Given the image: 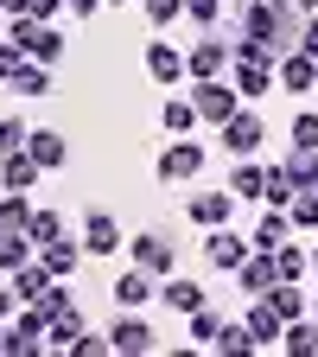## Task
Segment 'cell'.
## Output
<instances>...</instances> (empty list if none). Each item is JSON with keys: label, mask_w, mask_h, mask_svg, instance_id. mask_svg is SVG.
<instances>
[{"label": "cell", "mask_w": 318, "mask_h": 357, "mask_svg": "<svg viewBox=\"0 0 318 357\" xmlns=\"http://www.w3.org/2000/svg\"><path fill=\"white\" fill-rule=\"evenodd\" d=\"M230 64H236V38L223 32V26L198 32L191 52H185V77H191V83H204V77H230Z\"/></svg>", "instance_id": "6da1fadb"}, {"label": "cell", "mask_w": 318, "mask_h": 357, "mask_svg": "<svg viewBox=\"0 0 318 357\" xmlns=\"http://www.w3.org/2000/svg\"><path fill=\"white\" fill-rule=\"evenodd\" d=\"M127 261L147 268L153 281H166V275H178V236L172 230H141V236L127 243Z\"/></svg>", "instance_id": "7a4b0ae2"}, {"label": "cell", "mask_w": 318, "mask_h": 357, "mask_svg": "<svg viewBox=\"0 0 318 357\" xmlns=\"http://www.w3.org/2000/svg\"><path fill=\"white\" fill-rule=\"evenodd\" d=\"M216 141H223V153H230V160H248V153H261V147H267V115H255V109L242 102L230 121L216 128Z\"/></svg>", "instance_id": "3957f363"}, {"label": "cell", "mask_w": 318, "mask_h": 357, "mask_svg": "<svg viewBox=\"0 0 318 357\" xmlns=\"http://www.w3.org/2000/svg\"><path fill=\"white\" fill-rule=\"evenodd\" d=\"M204 147L191 141V134H172V147L159 153V166H153V178H159V185H191V178L204 172Z\"/></svg>", "instance_id": "277c9868"}, {"label": "cell", "mask_w": 318, "mask_h": 357, "mask_svg": "<svg viewBox=\"0 0 318 357\" xmlns=\"http://www.w3.org/2000/svg\"><path fill=\"white\" fill-rule=\"evenodd\" d=\"M191 102H198V121L223 128V121L242 109V89H236L230 77H204V83H191Z\"/></svg>", "instance_id": "5b68a950"}, {"label": "cell", "mask_w": 318, "mask_h": 357, "mask_svg": "<svg viewBox=\"0 0 318 357\" xmlns=\"http://www.w3.org/2000/svg\"><path fill=\"white\" fill-rule=\"evenodd\" d=\"M45 332H51L45 306H19L13 319H7V357H32V351H45Z\"/></svg>", "instance_id": "8992f818"}, {"label": "cell", "mask_w": 318, "mask_h": 357, "mask_svg": "<svg viewBox=\"0 0 318 357\" xmlns=\"http://www.w3.org/2000/svg\"><path fill=\"white\" fill-rule=\"evenodd\" d=\"M248 249H255V243H248V236H236L230 223H216V230L204 236V261L216 268V275H236V268L248 261Z\"/></svg>", "instance_id": "52a82bcc"}, {"label": "cell", "mask_w": 318, "mask_h": 357, "mask_svg": "<svg viewBox=\"0 0 318 357\" xmlns=\"http://www.w3.org/2000/svg\"><path fill=\"white\" fill-rule=\"evenodd\" d=\"M83 249L96 255V261L121 249V223H115V211H102V204H89V211H83Z\"/></svg>", "instance_id": "ba28073f"}, {"label": "cell", "mask_w": 318, "mask_h": 357, "mask_svg": "<svg viewBox=\"0 0 318 357\" xmlns=\"http://www.w3.org/2000/svg\"><path fill=\"white\" fill-rule=\"evenodd\" d=\"M274 281H280V268H274V249H248V261L236 268V287L255 300V294H267Z\"/></svg>", "instance_id": "9c48e42d"}, {"label": "cell", "mask_w": 318, "mask_h": 357, "mask_svg": "<svg viewBox=\"0 0 318 357\" xmlns=\"http://www.w3.org/2000/svg\"><path fill=\"white\" fill-rule=\"evenodd\" d=\"M274 77H280L287 96H312V89H318V58H312V52H287Z\"/></svg>", "instance_id": "30bf717a"}, {"label": "cell", "mask_w": 318, "mask_h": 357, "mask_svg": "<svg viewBox=\"0 0 318 357\" xmlns=\"http://www.w3.org/2000/svg\"><path fill=\"white\" fill-rule=\"evenodd\" d=\"M109 338H115V351H134V357L159 344V338H153V326L141 319V306H121V319H115V332H109Z\"/></svg>", "instance_id": "8fae6325"}, {"label": "cell", "mask_w": 318, "mask_h": 357, "mask_svg": "<svg viewBox=\"0 0 318 357\" xmlns=\"http://www.w3.org/2000/svg\"><path fill=\"white\" fill-rule=\"evenodd\" d=\"M236 204H242L236 192H198L185 217L198 223V230H216V223H230V217H236Z\"/></svg>", "instance_id": "7c38bea8"}, {"label": "cell", "mask_w": 318, "mask_h": 357, "mask_svg": "<svg viewBox=\"0 0 318 357\" xmlns=\"http://www.w3.org/2000/svg\"><path fill=\"white\" fill-rule=\"evenodd\" d=\"M83 255H89L83 236H58V243H45V249H38V261L51 268V281H70L77 268H83Z\"/></svg>", "instance_id": "4fadbf2b"}, {"label": "cell", "mask_w": 318, "mask_h": 357, "mask_svg": "<svg viewBox=\"0 0 318 357\" xmlns=\"http://www.w3.org/2000/svg\"><path fill=\"white\" fill-rule=\"evenodd\" d=\"M230 192L242 198V204H261V192H267V166L248 153V160H230Z\"/></svg>", "instance_id": "5bb4252c"}, {"label": "cell", "mask_w": 318, "mask_h": 357, "mask_svg": "<svg viewBox=\"0 0 318 357\" xmlns=\"http://www.w3.org/2000/svg\"><path fill=\"white\" fill-rule=\"evenodd\" d=\"M26 153H32L45 172H58V166L70 160V141H64L58 128H32V134H26Z\"/></svg>", "instance_id": "9a60e30c"}, {"label": "cell", "mask_w": 318, "mask_h": 357, "mask_svg": "<svg viewBox=\"0 0 318 357\" xmlns=\"http://www.w3.org/2000/svg\"><path fill=\"white\" fill-rule=\"evenodd\" d=\"M248 332H255V344H261V351H274V344H280V332H287V319L274 312V300H267V294H255V306H248Z\"/></svg>", "instance_id": "2e32d148"}, {"label": "cell", "mask_w": 318, "mask_h": 357, "mask_svg": "<svg viewBox=\"0 0 318 357\" xmlns=\"http://www.w3.org/2000/svg\"><path fill=\"white\" fill-rule=\"evenodd\" d=\"M38 178H45V166L19 147V153H7V160H0V192H32L38 185Z\"/></svg>", "instance_id": "e0dca14e"}, {"label": "cell", "mask_w": 318, "mask_h": 357, "mask_svg": "<svg viewBox=\"0 0 318 357\" xmlns=\"http://www.w3.org/2000/svg\"><path fill=\"white\" fill-rule=\"evenodd\" d=\"M115 306H147V300H159V281L147 275V268H127V275H115Z\"/></svg>", "instance_id": "ac0fdd59"}, {"label": "cell", "mask_w": 318, "mask_h": 357, "mask_svg": "<svg viewBox=\"0 0 318 357\" xmlns=\"http://www.w3.org/2000/svg\"><path fill=\"white\" fill-rule=\"evenodd\" d=\"M230 83L242 89V102H261L267 89H274V64H248V58H236V64H230Z\"/></svg>", "instance_id": "d6986e66"}, {"label": "cell", "mask_w": 318, "mask_h": 357, "mask_svg": "<svg viewBox=\"0 0 318 357\" xmlns=\"http://www.w3.org/2000/svg\"><path fill=\"white\" fill-rule=\"evenodd\" d=\"M147 70H153V83H178L185 77V52H178L172 38H153L147 45Z\"/></svg>", "instance_id": "ffe728a7"}, {"label": "cell", "mask_w": 318, "mask_h": 357, "mask_svg": "<svg viewBox=\"0 0 318 357\" xmlns=\"http://www.w3.org/2000/svg\"><path fill=\"white\" fill-rule=\"evenodd\" d=\"M159 306H172V312H185V319H191V312L204 306V287L185 281V275H166V281H159Z\"/></svg>", "instance_id": "44dd1931"}, {"label": "cell", "mask_w": 318, "mask_h": 357, "mask_svg": "<svg viewBox=\"0 0 318 357\" xmlns=\"http://www.w3.org/2000/svg\"><path fill=\"white\" fill-rule=\"evenodd\" d=\"M287 230H293V217H287L280 204H267V211L255 217V230H248V243H255V249H280V243H287Z\"/></svg>", "instance_id": "7402d4cb"}, {"label": "cell", "mask_w": 318, "mask_h": 357, "mask_svg": "<svg viewBox=\"0 0 318 357\" xmlns=\"http://www.w3.org/2000/svg\"><path fill=\"white\" fill-rule=\"evenodd\" d=\"M7 89H13V96H32V102H38V96H51V64L26 58V64H19V70L7 77Z\"/></svg>", "instance_id": "603a6c76"}, {"label": "cell", "mask_w": 318, "mask_h": 357, "mask_svg": "<svg viewBox=\"0 0 318 357\" xmlns=\"http://www.w3.org/2000/svg\"><path fill=\"white\" fill-rule=\"evenodd\" d=\"M7 281H13V294H19L26 306H32V300H45V287H51V268H45V261L32 255V261H19V268H13Z\"/></svg>", "instance_id": "cb8c5ba5"}, {"label": "cell", "mask_w": 318, "mask_h": 357, "mask_svg": "<svg viewBox=\"0 0 318 357\" xmlns=\"http://www.w3.org/2000/svg\"><path fill=\"white\" fill-rule=\"evenodd\" d=\"M38 249H32V236L19 230V223H0V275H13L19 261H32Z\"/></svg>", "instance_id": "d4e9b609"}, {"label": "cell", "mask_w": 318, "mask_h": 357, "mask_svg": "<svg viewBox=\"0 0 318 357\" xmlns=\"http://www.w3.org/2000/svg\"><path fill=\"white\" fill-rule=\"evenodd\" d=\"M280 351H287V357H318V319H312V312H305V319H287Z\"/></svg>", "instance_id": "484cf974"}, {"label": "cell", "mask_w": 318, "mask_h": 357, "mask_svg": "<svg viewBox=\"0 0 318 357\" xmlns=\"http://www.w3.org/2000/svg\"><path fill=\"white\" fill-rule=\"evenodd\" d=\"M159 128H166V134H191V128H198V102H191V89H185V96H166V102H159Z\"/></svg>", "instance_id": "4316f807"}, {"label": "cell", "mask_w": 318, "mask_h": 357, "mask_svg": "<svg viewBox=\"0 0 318 357\" xmlns=\"http://www.w3.org/2000/svg\"><path fill=\"white\" fill-rule=\"evenodd\" d=\"M267 300H274L280 319H305V312H312V300L299 294V281H274V287H267Z\"/></svg>", "instance_id": "83f0119b"}, {"label": "cell", "mask_w": 318, "mask_h": 357, "mask_svg": "<svg viewBox=\"0 0 318 357\" xmlns=\"http://www.w3.org/2000/svg\"><path fill=\"white\" fill-rule=\"evenodd\" d=\"M210 351H223V357H248V351H261V344H255L248 319H230V326L216 332V344H210Z\"/></svg>", "instance_id": "f1b7e54d"}, {"label": "cell", "mask_w": 318, "mask_h": 357, "mask_svg": "<svg viewBox=\"0 0 318 357\" xmlns=\"http://www.w3.org/2000/svg\"><path fill=\"white\" fill-rule=\"evenodd\" d=\"M83 338V312L70 306V312H58V319H51V332H45V351H70Z\"/></svg>", "instance_id": "f546056e"}, {"label": "cell", "mask_w": 318, "mask_h": 357, "mask_svg": "<svg viewBox=\"0 0 318 357\" xmlns=\"http://www.w3.org/2000/svg\"><path fill=\"white\" fill-rule=\"evenodd\" d=\"M223 326H230V312H216V306L204 300V306L191 312V344H216V332H223Z\"/></svg>", "instance_id": "4dcf8cb0"}, {"label": "cell", "mask_w": 318, "mask_h": 357, "mask_svg": "<svg viewBox=\"0 0 318 357\" xmlns=\"http://www.w3.org/2000/svg\"><path fill=\"white\" fill-rule=\"evenodd\" d=\"M274 268H280V281H305V275H312V249L280 243V249H274Z\"/></svg>", "instance_id": "1f68e13d"}, {"label": "cell", "mask_w": 318, "mask_h": 357, "mask_svg": "<svg viewBox=\"0 0 318 357\" xmlns=\"http://www.w3.org/2000/svg\"><path fill=\"white\" fill-rule=\"evenodd\" d=\"M26 236H32V249H45V243H58V236H70V230H64V217H58V211H32Z\"/></svg>", "instance_id": "d6a6232c"}, {"label": "cell", "mask_w": 318, "mask_h": 357, "mask_svg": "<svg viewBox=\"0 0 318 357\" xmlns=\"http://www.w3.org/2000/svg\"><path fill=\"white\" fill-rule=\"evenodd\" d=\"M293 198H299V185H293V172H287V166H267V192H261V204H280V211H287Z\"/></svg>", "instance_id": "836d02e7"}, {"label": "cell", "mask_w": 318, "mask_h": 357, "mask_svg": "<svg viewBox=\"0 0 318 357\" xmlns=\"http://www.w3.org/2000/svg\"><path fill=\"white\" fill-rule=\"evenodd\" d=\"M223 13H230V0H185V20H191L198 32H210V26H223Z\"/></svg>", "instance_id": "e575fe53"}, {"label": "cell", "mask_w": 318, "mask_h": 357, "mask_svg": "<svg viewBox=\"0 0 318 357\" xmlns=\"http://www.w3.org/2000/svg\"><path fill=\"white\" fill-rule=\"evenodd\" d=\"M32 192H0V223H19V230H26V223H32Z\"/></svg>", "instance_id": "d590c367"}, {"label": "cell", "mask_w": 318, "mask_h": 357, "mask_svg": "<svg viewBox=\"0 0 318 357\" xmlns=\"http://www.w3.org/2000/svg\"><path fill=\"white\" fill-rule=\"evenodd\" d=\"M287 172H293V185H299V192H318V153H305V147H293V160H287Z\"/></svg>", "instance_id": "8d00e7d4"}, {"label": "cell", "mask_w": 318, "mask_h": 357, "mask_svg": "<svg viewBox=\"0 0 318 357\" xmlns=\"http://www.w3.org/2000/svg\"><path fill=\"white\" fill-rule=\"evenodd\" d=\"M141 13H147V26H153V32H166V26H178L185 0H141Z\"/></svg>", "instance_id": "74e56055"}, {"label": "cell", "mask_w": 318, "mask_h": 357, "mask_svg": "<svg viewBox=\"0 0 318 357\" xmlns=\"http://www.w3.org/2000/svg\"><path fill=\"white\" fill-rule=\"evenodd\" d=\"M32 58H38V64H58V58H64V32H58V26H38Z\"/></svg>", "instance_id": "f35d334b"}, {"label": "cell", "mask_w": 318, "mask_h": 357, "mask_svg": "<svg viewBox=\"0 0 318 357\" xmlns=\"http://www.w3.org/2000/svg\"><path fill=\"white\" fill-rule=\"evenodd\" d=\"M287 217H293V230H318V192H299L287 204Z\"/></svg>", "instance_id": "ab89813d"}, {"label": "cell", "mask_w": 318, "mask_h": 357, "mask_svg": "<svg viewBox=\"0 0 318 357\" xmlns=\"http://www.w3.org/2000/svg\"><path fill=\"white\" fill-rule=\"evenodd\" d=\"M26 134H32V128H26L19 115H0V160H7V153H19V147H26Z\"/></svg>", "instance_id": "60d3db41"}, {"label": "cell", "mask_w": 318, "mask_h": 357, "mask_svg": "<svg viewBox=\"0 0 318 357\" xmlns=\"http://www.w3.org/2000/svg\"><path fill=\"white\" fill-rule=\"evenodd\" d=\"M293 147H305V153H318V109H305V115H293Z\"/></svg>", "instance_id": "b9f144b4"}, {"label": "cell", "mask_w": 318, "mask_h": 357, "mask_svg": "<svg viewBox=\"0 0 318 357\" xmlns=\"http://www.w3.org/2000/svg\"><path fill=\"white\" fill-rule=\"evenodd\" d=\"M109 351H115V338H102V332H83L70 344V357H109Z\"/></svg>", "instance_id": "7bdbcfd3"}, {"label": "cell", "mask_w": 318, "mask_h": 357, "mask_svg": "<svg viewBox=\"0 0 318 357\" xmlns=\"http://www.w3.org/2000/svg\"><path fill=\"white\" fill-rule=\"evenodd\" d=\"M13 13H32V20H45V26H51V20L64 13V0H13Z\"/></svg>", "instance_id": "ee69618b"}, {"label": "cell", "mask_w": 318, "mask_h": 357, "mask_svg": "<svg viewBox=\"0 0 318 357\" xmlns=\"http://www.w3.org/2000/svg\"><path fill=\"white\" fill-rule=\"evenodd\" d=\"M19 306H26V300L13 294V281H0V319H13V312H19Z\"/></svg>", "instance_id": "f6af8a7d"}, {"label": "cell", "mask_w": 318, "mask_h": 357, "mask_svg": "<svg viewBox=\"0 0 318 357\" xmlns=\"http://www.w3.org/2000/svg\"><path fill=\"white\" fill-rule=\"evenodd\" d=\"M299 52L318 58V13H305V32H299Z\"/></svg>", "instance_id": "bcb514c9"}, {"label": "cell", "mask_w": 318, "mask_h": 357, "mask_svg": "<svg viewBox=\"0 0 318 357\" xmlns=\"http://www.w3.org/2000/svg\"><path fill=\"white\" fill-rule=\"evenodd\" d=\"M64 7H70L77 20H89V13H96V7H109V0H64Z\"/></svg>", "instance_id": "7dc6e473"}, {"label": "cell", "mask_w": 318, "mask_h": 357, "mask_svg": "<svg viewBox=\"0 0 318 357\" xmlns=\"http://www.w3.org/2000/svg\"><path fill=\"white\" fill-rule=\"evenodd\" d=\"M293 7H299V13H318V0H293Z\"/></svg>", "instance_id": "c3c4849f"}, {"label": "cell", "mask_w": 318, "mask_h": 357, "mask_svg": "<svg viewBox=\"0 0 318 357\" xmlns=\"http://www.w3.org/2000/svg\"><path fill=\"white\" fill-rule=\"evenodd\" d=\"M7 13H13V0H0V20H7Z\"/></svg>", "instance_id": "681fc988"}, {"label": "cell", "mask_w": 318, "mask_h": 357, "mask_svg": "<svg viewBox=\"0 0 318 357\" xmlns=\"http://www.w3.org/2000/svg\"><path fill=\"white\" fill-rule=\"evenodd\" d=\"M0 351H7V319H0Z\"/></svg>", "instance_id": "f907efd6"}, {"label": "cell", "mask_w": 318, "mask_h": 357, "mask_svg": "<svg viewBox=\"0 0 318 357\" xmlns=\"http://www.w3.org/2000/svg\"><path fill=\"white\" fill-rule=\"evenodd\" d=\"M109 7H134V0H109Z\"/></svg>", "instance_id": "816d5d0a"}, {"label": "cell", "mask_w": 318, "mask_h": 357, "mask_svg": "<svg viewBox=\"0 0 318 357\" xmlns=\"http://www.w3.org/2000/svg\"><path fill=\"white\" fill-rule=\"evenodd\" d=\"M312 275H318V249H312Z\"/></svg>", "instance_id": "f5cc1de1"}, {"label": "cell", "mask_w": 318, "mask_h": 357, "mask_svg": "<svg viewBox=\"0 0 318 357\" xmlns=\"http://www.w3.org/2000/svg\"><path fill=\"white\" fill-rule=\"evenodd\" d=\"M312 319H318V300H312Z\"/></svg>", "instance_id": "db71d44e"}, {"label": "cell", "mask_w": 318, "mask_h": 357, "mask_svg": "<svg viewBox=\"0 0 318 357\" xmlns=\"http://www.w3.org/2000/svg\"><path fill=\"white\" fill-rule=\"evenodd\" d=\"M248 7H261V0H248Z\"/></svg>", "instance_id": "11a10c76"}, {"label": "cell", "mask_w": 318, "mask_h": 357, "mask_svg": "<svg viewBox=\"0 0 318 357\" xmlns=\"http://www.w3.org/2000/svg\"><path fill=\"white\" fill-rule=\"evenodd\" d=\"M0 45H7V32H0Z\"/></svg>", "instance_id": "9f6ffc18"}]
</instances>
